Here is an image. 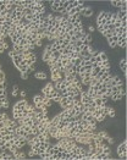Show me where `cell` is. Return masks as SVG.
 I'll use <instances>...</instances> for the list:
<instances>
[{"label":"cell","mask_w":127,"mask_h":160,"mask_svg":"<svg viewBox=\"0 0 127 160\" xmlns=\"http://www.w3.org/2000/svg\"><path fill=\"white\" fill-rule=\"evenodd\" d=\"M53 89H54V84H53V83H47L44 86V88L42 89V92H43L44 97H47L48 94H50V93H51Z\"/></svg>","instance_id":"4"},{"label":"cell","mask_w":127,"mask_h":160,"mask_svg":"<svg viewBox=\"0 0 127 160\" xmlns=\"http://www.w3.org/2000/svg\"><path fill=\"white\" fill-rule=\"evenodd\" d=\"M19 89H17V87H14V91H12V95H14V97H16V95H17V93H19Z\"/></svg>","instance_id":"21"},{"label":"cell","mask_w":127,"mask_h":160,"mask_svg":"<svg viewBox=\"0 0 127 160\" xmlns=\"http://www.w3.org/2000/svg\"><path fill=\"white\" fill-rule=\"evenodd\" d=\"M44 95H34L33 97V104L36 105V104H41L44 102Z\"/></svg>","instance_id":"11"},{"label":"cell","mask_w":127,"mask_h":160,"mask_svg":"<svg viewBox=\"0 0 127 160\" xmlns=\"http://www.w3.org/2000/svg\"><path fill=\"white\" fill-rule=\"evenodd\" d=\"M50 71H51V80L54 81V82L62 80V73L60 72V71L56 69L55 66H54V67H51V69H50Z\"/></svg>","instance_id":"2"},{"label":"cell","mask_w":127,"mask_h":160,"mask_svg":"<svg viewBox=\"0 0 127 160\" xmlns=\"http://www.w3.org/2000/svg\"><path fill=\"white\" fill-rule=\"evenodd\" d=\"M106 115H109L110 117H114L115 116V110L112 108H109L108 106V110H106Z\"/></svg>","instance_id":"14"},{"label":"cell","mask_w":127,"mask_h":160,"mask_svg":"<svg viewBox=\"0 0 127 160\" xmlns=\"http://www.w3.org/2000/svg\"><path fill=\"white\" fill-rule=\"evenodd\" d=\"M98 134H99V136H100V137L103 138V139H105V138L108 137V133H106L105 131H101V132H99V133H98Z\"/></svg>","instance_id":"20"},{"label":"cell","mask_w":127,"mask_h":160,"mask_svg":"<svg viewBox=\"0 0 127 160\" xmlns=\"http://www.w3.org/2000/svg\"><path fill=\"white\" fill-rule=\"evenodd\" d=\"M117 155L121 158V159H126L127 158V142L123 141L121 144L119 145L117 148Z\"/></svg>","instance_id":"1"},{"label":"cell","mask_w":127,"mask_h":160,"mask_svg":"<svg viewBox=\"0 0 127 160\" xmlns=\"http://www.w3.org/2000/svg\"><path fill=\"white\" fill-rule=\"evenodd\" d=\"M34 77L38 78V80H45V78H47V73L43 72V71H41V72H36L34 73Z\"/></svg>","instance_id":"12"},{"label":"cell","mask_w":127,"mask_h":160,"mask_svg":"<svg viewBox=\"0 0 127 160\" xmlns=\"http://www.w3.org/2000/svg\"><path fill=\"white\" fill-rule=\"evenodd\" d=\"M105 116H106V115H99V116L95 117V120H97V122H103L105 120Z\"/></svg>","instance_id":"19"},{"label":"cell","mask_w":127,"mask_h":160,"mask_svg":"<svg viewBox=\"0 0 127 160\" xmlns=\"http://www.w3.org/2000/svg\"><path fill=\"white\" fill-rule=\"evenodd\" d=\"M105 141L108 142V144H109V145H110V144H114V143H115V139H114L112 137H110V136H108V137L105 138Z\"/></svg>","instance_id":"17"},{"label":"cell","mask_w":127,"mask_h":160,"mask_svg":"<svg viewBox=\"0 0 127 160\" xmlns=\"http://www.w3.org/2000/svg\"><path fill=\"white\" fill-rule=\"evenodd\" d=\"M21 95H22V97H26V91H22V92H21Z\"/></svg>","instance_id":"24"},{"label":"cell","mask_w":127,"mask_h":160,"mask_svg":"<svg viewBox=\"0 0 127 160\" xmlns=\"http://www.w3.org/2000/svg\"><path fill=\"white\" fill-rule=\"evenodd\" d=\"M125 33H127V27H120V28H115L114 29V34L117 35V37H121Z\"/></svg>","instance_id":"6"},{"label":"cell","mask_w":127,"mask_h":160,"mask_svg":"<svg viewBox=\"0 0 127 160\" xmlns=\"http://www.w3.org/2000/svg\"><path fill=\"white\" fill-rule=\"evenodd\" d=\"M111 5H112V6H115V8L121 9L123 5H127V1H126V0H123V1H121V0H112Z\"/></svg>","instance_id":"9"},{"label":"cell","mask_w":127,"mask_h":160,"mask_svg":"<svg viewBox=\"0 0 127 160\" xmlns=\"http://www.w3.org/2000/svg\"><path fill=\"white\" fill-rule=\"evenodd\" d=\"M120 67L122 69V71L125 73H126V71H127V66H126V59H121L120 60Z\"/></svg>","instance_id":"13"},{"label":"cell","mask_w":127,"mask_h":160,"mask_svg":"<svg viewBox=\"0 0 127 160\" xmlns=\"http://www.w3.org/2000/svg\"><path fill=\"white\" fill-rule=\"evenodd\" d=\"M50 3V8H51L53 11H57L60 8V0H54V1H49Z\"/></svg>","instance_id":"10"},{"label":"cell","mask_w":127,"mask_h":160,"mask_svg":"<svg viewBox=\"0 0 127 160\" xmlns=\"http://www.w3.org/2000/svg\"><path fill=\"white\" fill-rule=\"evenodd\" d=\"M112 34H114V31H112V29H108V31H105L104 33H103V35H104V37H106V38H110Z\"/></svg>","instance_id":"15"},{"label":"cell","mask_w":127,"mask_h":160,"mask_svg":"<svg viewBox=\"0 0 127 160\" xmlns=\"http://www.w3.org/2000/svg\"><path fill=\"white\" fill-rule=\"evenodd\" d=\"M89 32H94V27L93 26H89Z\"/></svg>","instance_id":"23"},{"label":"cell","mask_w":127,"mask_h":160,"mask_svg":"<svg viewBox=\"0 0 127 160\" xmlns=\"http://www.w3.org/2000/svg\"><path fill=\"white\" fill-rule=\"evenodd\" d=\"M26 106H27V102H26V100H20L19 103L15 104L14 110H23Z\"/></svg>","instance_id":"5"},{"label":"cell","mask_w":127,"mask_h":160,"mask_svg":"<svg viewBox=\"0 0 127 160\" xmlns=\"http://www.w3.org/2000/svg\"><path fill=\"white\" fill-rule=\"evenodd\" d=\"M117 39H119V37L115 34H112L110 38H108V43H109V46L110 48H115L116 46V42H117Z\"/></svg>","instance_id":"7"},{"label":"cell","mask_w":127,"mask_h":160,"mask_svg":"<svg viewBox=\"0 0 127 160\" xmlns=\"http://www.w3.org/2000/svg\"><path fill=\"white\" fill-rule=\"evenodd\" d=\"M36 45H37V46H41L42 45V40H36Z\"/></svg>","instance_id":"22"},{"label":"cell","mask_w":127,"mask_h":160,"mask_svg":"<svg viewBox=\"0 0 127 160\" xmlns=\"http://www.w3.org/2000/svg\"><path fill=\"white\" fill-rule=\"evenodd\" d=\"M126 43H127V33H125V34H122L121 37H119L117 42H116V46L126 48Z\"/></svg>","instance_id":"3"},{"label":"cell","mask_w":127,"mask_h":160,"mask_svg":"<svg viewBox=\"0 0 127 160\" xmlns=\"http://www.w3.org/2000/svg\"><path fill=\"white\" fill-rule=\"evenodd\" d=\"M39 156H41V159H44V160H49V153L45 150V152L41 153L39 154Z\"/></svg>","instance_id":"16"},{"label":"cell","mask_w":127,"mask_h":160,"mask_svg":"<svg viewBox=\"0 0 127 160\" xmlns=\"http://www.w3.org/2000/svg\"><path fill=\"white\" fill-rule=\"evenodd\" d=\"M6 121H8V115L0 114V122H6Z\"/></svg>","instance_id":"18"},{"label":"cell","mask_w":127,"mask_h":160,"mask_svg":"<svg viewBox=\"0 0 127 160\" xmlns=\"http://www.w3.org/2000/svg\"><path fill=\"white\" fill-rule=\"evenodd\" d=\"M81 14H82L84 17H90V16L93 15V9L89 8V6H87V8H83V10L81 11Z\"/></svg>","instance_id":"8"}]
</instances>
